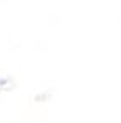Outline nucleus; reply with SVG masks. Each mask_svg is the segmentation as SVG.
Instances as JSON below:
<instances>
[{
	"label": "nucleus",
	"instance_id": "obj_1",
	"mask_svg": "<svg viewBox=\"0 0 121 123\" xmlns=\"http://www.w3.org/2000/svg\"><path fill=\"white\" fill-rule=\"evenodd\" d=\"M17 87V82L9 75L0 77V92H12L14 89Z\"/></svg>",
	"mask_w": 121,
	"mask_h": 123
},
{
	"label": "nucleus",
	"instance_id": "obj_2",
	"mask_svg": "<svg viewBox=\"0 0 121 123\" xmlns=\"http://www.w3.org/2000/svg\"><path fill=\"white\" fill-rule=\"evenodd\" d=\"M53 98V91H44V92H39V94L34 96V101L36 103H46Z\"/></svg>",
	"mask_w": 121,
	"mask_h": 123
}]
</instances>
